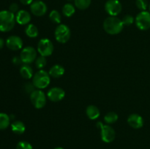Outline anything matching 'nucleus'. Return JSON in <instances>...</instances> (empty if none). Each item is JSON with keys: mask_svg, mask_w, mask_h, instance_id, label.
<instances>
[{"mask_svg": "<svg viewBox=\"0 0 150 149\" xmlns=\"http://www.w3.org/2000/svg\"><path fill=\"white\" fill-rule=\"evenodd\" d=\"M103 29L107 34L116 35L120 34L124 28L122 21L117 16H109L103 21Z\"/></svg>", "mask_w": 150, "mask_h": 149, "instance_id": "1", "label": "nucleus"}, {"mask_svg": "<svg viewBox=\"0 0 150 149\" xmlns=\"http://www.w3.org/2000/svg\"><path fill=\"white\" fill-rule=\"evenodd\" d=\"M16 23V15L9 10L0 11V32H10L14 28Z\"/></svg>", "mask_w": 150, "mask_h": 149, "instance_id": "2", "label": "nucleus"}, {"mask_svg": "<svg viewBox=\"0 0 150 149\" xmlns=\"http://www.w3.org/2000/svg\"><path fill=\"white\" fill-rule=\"evenodd\" d=\"M51 83V76L49 73L44 70H39L32 77V83L37 89H45Z\"/></svg>", "mask_w": 150, "mask_h": 149, "instance_id": "3", "label": "nucleus"}, {"mask_svg": "<svg viewBox=\"0 0 150 149\" xmlns=\"http://www.w3.org/2000/svg\"><path fill=\"white\" fill-rule=\"evenodd\" d=\"M97 127L100 129L101 139L104 143H110L114 141L116 138V131L108 124H103L100 121H98Z\"/></svg>", "mask_w": 150, "mask_h": 149, "instance_id": "4", "label": "nucleus"}, {"mask_svg": "<svg viewBox=\"0 0 150 149\" xmlns=\"http://www.w3.org/2000/svg\"><path fill=\"white\" fill-rule=\"evenodd\" d=\"M71 36L70 29L67 25L59 24L55 29L54 32V37L56 40L59 43H66L70 39Z\"/></svg>", "mask_w": 150, "mask_h": 149, "instance_id": "5", "label": "nucleus"}, {"mask_svg": "<svg viewBox=\"0 0 150 149\" xmlns=\"http://www.w3.org/2000/svg\"><path fill=\"white\" fill-rule=\"evenodd\" d=\"M30 101L37 109H42L46 105V95L40 89L35 90L30 94Z\"/></svg>", "mask_w": 150, "mask_h": 149, "instance_id": "6", "label": "nucleus"}, {"mask_svg": "<svg viewBox=\"0 0 150 149\" xmlns=\"http://www.w3.org/2000/svg\"><path fill=\"white\" fill-rule=\"evenodd\" d=\"M37 51L40 55L44 57L50 56L54 52V45L51 39L42 38L38 42Z\"/></svg>", "mask_w": 150, "mask_h": 149, "instance_id": "7", "label": "nucleus"}, {"mask_svg": "<svg viewBox=\"0 0 150 149\" xmlns=\"http://www.w3.org/2000/svg\"><path fill=\"white\" fill-rule=\"evenodd\" d=\"M136 26L142 31H146L150 28V13L142 11L136 15L135 19Z\"/></svg>", "mask_w": 150, "mask_h": 149, "instance_id": "8", "label": "nucleus"}, {"mask_svg": "<svg viewBox=\"0 0 150 149\" xmlns=\"http://www.w3.org/2000/svg\"><path fill=\"white\" fill-rule=\"evenodd\" d=\"M37 51L35 48L32 46H26L21 50L20 58L23 64H30L35 61L37 58Z\"/></svg>", "mask_w": 150, "mask_h": 149, "instance_id": "9", "label": "nucleus"}, {"mask_svg": "<svg viewBox=\"0 0 150 149\" xmlns=\"http://www.w3.org/2000/svg\"><path fill=\"white\" fill-rule=\"evenodd\" d=\"M122 6L119 0H108L105 4V10L110 16H117L121 13Z\"/></svg>", "mask_w": 150, "mask_h": 149, "instance_id": "10", "label": "nucleus"}, {"mask_svg": "<svg viewBox=\"0 0 150 149\" xmlns=\"http://www.w3.org/2000/svg\"><path fill=\"white\" fill-rule=\"evenodd\" d=\"M47 5L45 2L40 0H36L30 4V10L34 15L37 17L43 16L46 13Z\"/></svg>", "mask_w": 150, "mask_h": 149, "instance_id": "11", "label": "nucleus"}, {"mask_svg": "<svg viewBox=\"0 0 150 149\" xmlns=\"http://www.w3.org/2000/svg\"><path fill=\"white\" fill-rule=\"evenodd\" d=\"M65 96V91L60 87H53L47 93V97L53 102H60Z\"/></svg>", "mask_w": 150, "mask_h": 149, "instance_id": "12", "label": "nucleus"}, {"mask_svg": "<svg viewBox=\"0 0 150 149\" xmlns=\"http://www.w3.org/2000/svg\"><path fill=\"white\" fill-rule=\"evenodd\" d=\"M23 40L21 38L16 35H11L5 41V45L7 48L11 51H19L23 48Z\"/></svg>", "mask_w": 150, "mask_h": 149, "instance_id": "13", "label": "nucleus"}, {"mask_svg": "<svg viewBox=\"0 0 150 149\" xmlns=\"http://www.w3.org/2000/svg\"><path fill=\"white\" fill-rule=\"evenodd\" d=\"M127 123L133 129H141L144 126V118L139 114L133 113L127 118Z\"/></svg>", "mask_w": 150, "mask_h": 149, "instance_id": "14", "label": "nucleus"}, {"mask_svg": "<svg viewBox=\"0 0 150 149\" xmlns=\"http://www.w3.org/2000/svg\"><path fill=\"white\" fill-rule=\"evenodd\" d=\"M30 13L25 10H21L16 14V23L20 25H28L31 21Z\"/></svg>", "mask_w": 150, "mask_h": 149, "instance_id": "15", "label": "nucleus"}, {"mask_svg": "<svg viewBox=\"0 0 150 149\" xmlns=\"http://www.w3.org/2000/svg\"><path fill=\"white\" fill-rule=\"evenodd\" d=\"M86 114L90 120H97L100 115V112L98 107L90 105L86 108Z\"/></svg>", "mask_w": 150, "mask_h": 149, "instance_id": "16", "label": "nucleus"}, {"mask_svg": "<svg viewBox=\"0 0 150 149\" xmlns=\"http://www.w3.org/2000/svg\"><path fill=\"white\" fill-rule=\"evenodd\" d=\"M64 68L60 64H55L50 68L48 73L50 76L54 78H59L64 74Z\"/></svg>", "mask_w": 150, "mask_h": 149, "instance_id": "17", "label": "nucleus"}, {"mask_svg": "<svg viewBox=\"0 0 150 149\" xmlns=\"http://www.w3.org/2000/svg\"><path fill=\"white\" fill-rule=\"evenodd\" d=\"M20 74L23 78L29 80L33 77L34 76V71L33 69L32 68L29 64H25L22 65L20 69Z\"/></svg>", "mask_w": 150, "mask_h": 149, "instance_id": "18", "label": "nucleus"}, {"mask_svg": "<svg viewBox=\"0 0 150 149\" xmlns=\"http://www.w3.org/2000/svg\"><path fill=\"white\" fill-rule=\"evenodd\" d=\"M11 129L16 134H22L26 131V126L22 121H15L11 124Z\"/></svg>", "mask_w": 150, "mask_h": 149, "instance_id": "19", "label": "nucleus"}, {"mask_svg": "<svg viewBox=\"0 0 150 149\" xmlns=\"http://www.w3.org/2000/svg\"><path fill=\"white\" fill-rule=\"evenodd\" d=\"M25 34L29 38H36L39 34V30L35 25L29 23L25 29Z\"/></svg>", "mask_w": 150, "mask_h": 149, "instance_id": "20", "label": "nucleus"}, {"mask_svg": "<svg viewBox=\"0 0 150 149\" xmlns=\"http://www.w3.org/2000/svg\"><path fill=\"white\" fill-rule=\"evenodd\" d=\"M76 13V7L71 3H67L62 7V13L65 17H72Z\"/></svg>", "mask_w": 150, "mask_h": 149, "instance_id": "21", "label": "nucleus"}, {"mask_svg": "<svg viewBox=\"0 0 150 149\" xmlns=\"http://www.w3.org/2000/svg\"><path fill=\"white\" fill-rule=\"evenodd\" d=\"M10 124V117L4 112H0V130L6 129Z\"/></svg>", "mask_w": 150, "mask_h": 149, "instance_id": "22", "label": "nucleus"}, {"mask_svg": "<svg viewBox=\"0 0 150 149\" xmlns=\"http://www.w3.org/2000/svg\"><path fill=\"white\" fill-rule=\"evenodd\" d=\"M119 116L115 112H109L104 116V121L106 124H113L118 121Z\"/></svg>", "mask_w": 150, "mask_h": 149, "instance_id": "23", "label": "nucleus"}, {"mask_svg": "<svg viewBox=\"0 0 150 149\" xmlns=\"http://www.w3.org/2000/svg\"><path fill=\"white\" fill-rule=\"evenodd\" d=\"M92 0H74V4L76 7L79 10H84L90 6Z\"/></svg>", "mask_w": 150, "mask_h": 149, "instance_id": "24", "label": "nucleus"}, {"mask_svg": "<svg viewBox=\"0 0 150 149\" xmlns=\"http://www.w3.org/2000/svg\"><path fill=\"white\" fill-rule=\"evenodd\" d=\"M49 18L51 20V21H52L54 23H57V24H59L62 21L61 14L56 10H52L50 13Z\"/></svg>", "mask_w": 150, "mask_h": 149, "instance_id": "25", "label": "nucleus"}, {"mask_svg": "<svg viewBox=\"0 0 150 149\" xmlns=\"http://www.w3.org/2000/svg\"><path fill=\"white\" fill-rule=\"evenodd\" d=\"M35 63V67H36L37 69H38V70H42L46 66L47 59L45 57L40 56L39 57H37Z\"/></svg>", "mask_w": 150, "mask_h": 149, "instance_id": "26", "label": "nucleus"}, {"mask_svg": "<svg viewBox=\"0 0 150 149\" xmlns=\"http://www.w3.org/2000/svg\"><path fill=\"white\" fill-rule=\"evenodd\" d=\"M136 5L142 11H146L148 7L147 0H136Z\"/></svg>", "mask_w": 150, "mask_h": 149, "instance_id": "27", "label": "nucleus"}, {"mask_svg": "<svg viewBox=\"0 0 150 149\" xmlns=\"http://www.w3.org/2000/svg\"><path fill=\"white\" fill-rule=\"evenodd\" d=\"M122 21L124 26H130V25H132L134 23L135 20L134 18L132 15H126L124 16Z\"/></svg>", "mask_w": 150, "mask_h": 149, "instance_id": "28", "label": "nucleus"}, {"mask_svg": "<svg viewBox=\"0 0 150 149\" xmlns=\"http://www.w3.org/2000/svg\"><path fill=\"white\" fill-rule=\"evenodd\" d=\"M16 149H33V148L29 142L20 141L16 145Z\"/></svg>", "mask_w": 150, "mask_h": 149, "instance_id": "29", "label": "nucleus"}, {"mask_svg": "<svg viewBox=\"0 0 150 149\" xmlns=\"http://www.w3.org/2000/svg\"><path fill=\"white\" fill-rule=\"evenodd\" d=\"M35 89L36 88L34 86L32 82V83H26L24 84V86H23V89H24L25 92L26 93H29V94H31L35 90Z\"/></svg>", "mask_w": 150, "mask_h": 149, "instance_id": "30", "label": "nucleus"}, {"mask_svg": "<svg viewBox=\"0 0 150 149\" xmlns=\"http://www.w3.org/2000/svg\"><path fill=\"white\" fill-rule=\"evenodd\" d=\"M9 11L11 12L13 14H16L19 11V7L16 3H12L9 7Z\"/></svg>", "mask_w": 150, "mask_h": 149, "instance_id": "31", "label": "nucleus"}, {"mask_svg": "<svg viewBox=\"0 0 150 149\" xmlns=\"http://www.w3.org/2000/svg\"><path fill=\"white\" fill-rule=\"evenodd\" d=\"M12 61H13V64H15V65L16 66H18L20 65V64H21L22 63V61L21 59L20 56H14L13 58V59H12Z\"/></svg>", "mask_w": 150, "mask_h": 149, "instance_id": "32", "label": "nucleus"}, {"mask_svg": "<svg viewBox=\"0 0 150 149\" xmlns=\"http://www.w3.org/2000/svg\"><path fill=\"white\" fill-rule=\"evenodd\" d=\"M21 4H24V5H29L33 2V0H19Z\"/></svg>", "mask_w": 150, "mask_h": 149, "instance_id": "33", "label": "nucleus"}, {"mask_svg": "<svg viewBox=\"0 0 150 149\" xmlns=\"http://www.w3.org/2000/svg\"><path fill=\"white\" fill-rule=\"evenodd\" d=\"M4 44H5V42H4V39L2 38H0V50L2 49L3 47H4Z\"/></svg>", "mask_w": 150, "mask_h": 149, "instance_id": "34", "label": "nucleus"}, {"mask_svg": "<svg viewBox=\"0 0 150 149\" xmlns=\"http://www.w3.org/2000/svg\"><path fill=\"white\" fill-rule=\"evenodd\" d=\"M54 149H64V148H62V147H57V148H55Z\"/></svg>", "mask_w": 150, "mask_h": 149, "instance_id": "35", "label": "nucleus"}, {"mask_svg": "<svg viewBox=\"0 0 150 149\" xmlns=\"http://www.w3.org/2000/svg\"><path fill=\"white\" fill-rule=\"evenodd\" d=\"M67 1H70H70H74V0H67Z\"/></svg>", "mask_w": 150, "mask_h": 149, "instance_id": "36", "label": "nucleus"}, {"mask_svg": "<svg viewBox=\"0 0 150 149\" xmlns=\"http://www.w3.org/2000/svg\"><path fill=\"white\" fill-rule=\"evenodd\" d=\"M149 13H150V4H149Z\"/></svg>", "mask_w": 150, "mask_h": 149, "instance_id": "37", "label": "nucleus"}]
</instances>
